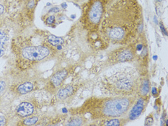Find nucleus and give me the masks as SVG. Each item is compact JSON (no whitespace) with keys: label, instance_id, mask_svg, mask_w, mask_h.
<instances>
[{"label":"nucleus","instance_id":"412c9836","mask_svg":"<svg viewBox=\"0 0 168 126\" xmlns=\"http://www.w3.org/2000/svg\"><path fill=\"white\" fill-rule=\"evenodd\" d=\"M6 125V119L3 115H0V126Z\"/></svg>","mask_w":168,"mask_h":126},{"label":"nucleus","instance_id":"4468645a","mask_svg":"<svg viewBox=\"0 0 168 126\" xmlns=\"http://www.w3.org/2000/svg\"><path fill=\"white\" fill-rule=\"evenodd\" d=\"M87 117L84 115V114H77L76 115H74L73 117H71L69 120L67 121V123H66V125H69V126H81V125H84L87 124Z\"/></svg>","mask_w":168,"mask_h":126},{"label":"nucleus","instance_id":"6ab92c4d","mask_svg":"<svg viewBox=\"0 0 168 126\" xmlns=\"http://www.w3.org/2000/svg\"><path fill=\"white\" fill-rule=\"evenodd\" d=\"M7 87V83L5 80H1L0 81V94H2Z\"/></svg>","mask_w":168,"mask_h":126},{"label":"nucleus","instance_id":"a878e982","mask_svg":"<svg viewBox=\"0 0 168 126\" xmlns=\"http://www.w3.org/2000/svg\"><path fill=\"white\" fill-rule=\"evenodd\" d=\"M159 2H161V1H162V0H159Z\"/></svg>","mask_w":168,"mask_h":126},{"label":"nucleus","instance_id":"20e7f679","mask_svg":"<svg viewBox=\"0 0 168 126\" xmlns=\"http://www.w3.org/2000/svg\"><path fill=\"white\" fill-rule=\"evenodd\" d=\"M108 0H90L85 13V23L93 31L99 29Z\"/></svg>","mask_w":168,"mask_h":126},{"label":"nucleus","instance_id":"393cba45","mask_svg":"<svg viewBox=\"0 0 168 126\" xmlns=\"http://www.w3.org/2000/svg\"><path fill=\"white\" fill-rule=\"evenodd\" d=\"M4 10H5V8L2 6V5H0V15H2L4 12Z\"/></svg>","mask_w":168,"mask_h":126},{"label":"nucleus","instance_id":"a211bd4d","mask_svg":"<svg viewBox=\"0 0 168 126\" xmlns=\"http://www.w3.org/2000/svg\"><path fill=\"white\" fill-rule=\"evenodd\" d=\"M154 123V118L153 115H152V113L149 114L147 117H146V120H145V125H153Z\"/></svg>","mask_w":168,"mask_h":126},{"label":"nucleus","instance_id":"f8f14e48","mask_svg":"<svg viewBox=\"0 0 168 126\" xmlns=\"http://www.w3.org/2000/svg\"><path fill=\"white\" fill-rule=\"evenodd\" d=\"M35 83L31 80L22 81L15 87V93L17 95H25L33 91L35 89Z\"/></svg>","mask_w":168,"mask_h":126},{"label":"nucleus","instance_id":"5701e85b","mask_svg":"<svg viewBox=\"0 0 168 126\" xmlns=\"http://www.w3.org/2000/svg\"><path fill=\"white\" fill-rule=\"evenodd\" d=\"M160 28H161V30H162V32L164 34H165V35H167V31H166V30H165V28H164V26H163V25H162V23L160 24Z\"/></svg>","mask_w":168,"mask_h":126},{"label":"nucleus","instance_id":"b1692460","mask_svg":"<svg viewBox=\"0 0 168 126\" xmlns=\"http://www.w3.org/2000/svg\"><path fill=\"white\" fill-rule=\"evenodd\" d=\"M50 12H59V9L58 7H53L52 9H51L49 10Z\"/></svg>","mask_w":168,"mask_h":126},{"label":"nucleus","instance_id":"6e6552de","mask_svg":"<svg viewBox=\"0 0 168 126\" xmlns=\"http://www.w3.org/2000/svg\"><path fill=\"white\" fill-rule=\"evenodd\" d=\"M149 100V96L146 97H138L136 98V101L134 102L132 107H131L130 110L128 112L127 117L129 121H132L141 116V114L143 113V112L145 110L146 105Z\"/></svg>","mask_w":168,"mask_h":126},{"label":"nucleus","instance_id":"dca6fc26","mask_svg":"<svg viewBox=\"0 0 168 126\" xmlns=\"http://www.w3.org/2000/svg\"><path fill=\"white\" fill-rule=\"evenodd\" d=\"M48 41L51 45H54V46L61 45L64 43V39H63L62 38L55 36V35H48Z\"/></svg>","mask_w":168,"mask_h":126},{"label":"nucleus","instance_id":"4be33fe9","mask_svg":"<svg viewBox=\"0 0 168 126\" xmlns=\"http://www.w3.org/2000/svg\"><path fill=\"white\" fill-rule=\"evenodd\" d=\"M54 20H55V17L54 16H50L48 19L46 20V22L48 24H53L54 22Z\"/></svg>","mask_w":168,"mask_h":126},{"label":"nucleus","instance_id":"423d86ee","mask_svg":"<svg viewBox=\"0 0 168 126\" xmlns=\"http://www.w3.org/2000/svg\"><path fill=\"white\" fill-rule=\"evenodd\" d=\"M54 50L46 45H25L18 51V56L28 61H40L48 58Z\"/></svg>","mask_w":168,"mask_h":126},{"label":"nucleus","instance_id":"9b49d317","mask_svg":"<svg viewBox=\"0 0 168 126\" xmlns=\"http://www.w3.org/2000/svg\"><path fill=\"white\" fill-rule=\"evenodd\" d=\"M98 122L97 123L93 124L95 125L99 126H122L125 125L129 122L127 117H112V118L102 119L99 120H95Z\"/></svg>","mask_w":168,"mask_h":126},{"label":"nucleus","instance_id":"1a4fd4ad","mask_svg":"<svg viewBox=\"0 0 168 126\" xmlns=\"http://www.w3.org/2000/svg\"><path fill=\"white\" fill-rule=\"evenodd\" d=\"M78 89L79 86L74 84H69L64 87L61 86L56 92V97L59 102H69L74 98Z\"/></svg>","mask_w":168,"mask_h":126},{"label":"nucleus","instance_id":"f257e3e1","mask_svg":"<svg viewBox=\"0 0 168 126\" xmlns=\"http://www.w3.org/2000/svg\"><path fill=\"white\" fill-rule=\"evenodd\" d=\"M141 7L137 0H113L106 7L100 33L110 43L129 45L141 31Z\"/></svg>","mask_w":168,"mask_h":126},{"label":"nucleus","instance_id":"39448f33","mask_svg":"<svg viewBox=\"0 0 168 126\" xmlns=\"http://www.w3.org/2000/svg\"><path fill=\"white\" fill-rule=\"evenodd\" d=\"M137 57V50L134 42L126 45H121L111 51L107 56L106 64L108 66L133 61Z\"/></svg>","mask_w":168,"mask_h":126},{"label":"nucleus","instance_id":"9d476101","mask_svg":"<svg viewBox=\"0 0 168 126\" xmlns=\"http://www.w3.org/2000/svg\"><path fill=\"white\" fill-rule=\"evenodd\" d=\"M35 111V105L33 102L29 101H24L16 107V114L20 118L31 117Z\"/></svg>","mask_w":168,"mask_h":126},{"label":"nucleus","instance_id":"ddd939ff","mask_svg":"<svg viewBox=\"0 0 168 126\" xmlns=\"http://www.w3.org/2000/svg\"><path fill=\"white\" fill-rule=\"evenodd\" d=\"M150 92V81L148 77H141L140 84L137 92L138 97H146Z\"/></svg>","mask_w":168,"mask_h":126},{"label":"nucleus","instance_id":"7ed1b4c3","mask_svg":"<svg viewBox=\"0 0 168 126\" xmlns=\"http://www.w3.org/2000/svg\"><path fill=\"white\" fill-rule=\"evenodd\" d=\"M141 77L133 66L118 68L102 80L101 89L110 97H132L137 95Z\"/></svg>","mask_w":168,"mask_h":126},{"label":"nucleus","instance_id":"aec40b11","mask_svg":"<svg viewBox=\"0 0 168 126\" xmlns=\"http://www.w3.org/2000/svg\"><path fill=\"white\" fill-rule=\"evenodd\" d=\"M35 4H36L35 0H29L28 3H27V7L29 9H33L35 6Z\"/></svg>","mask_w":168,"mask_h":126},{"label":"nucleus","instance_id":"f3484780","mask_svg":"<svg viewBox=\"0 0 168 126\" xmlns=\"http://www.w3.org/2000/svg\"><path fill=\"white\" fill-rule=\"evenodd\" d=\"M39 121V117L37 116H31V117L22 118V125H36Z\"/></svg>","mask_w":168,"mask_h":126},{"label":"nucleus","instance_id":"2eb2a0df","mask_svg":"<svg viewBox=\"0 0 168 126\" xmlns=\"http://www.w3.org/2000/svg\"><path fill=\"white\" fill-rule=\"evenodd\" d=\"M7 40L8 38L6 34L0 31V57H2L5 54Z\"/></svg>","mask_w":168,"mask_h":126},{"label":"nucleus","instance_id":"f03ea898","mask_svg":"<svg viewBox=\"0 0 168 126\" xmlns=\"http://www.w3.org/2000/svg\"><path fill=\"white\" fill-rule=\"evenodd\" d=\"M137 98L132 97H93L76 110V114H89L93 121L112 117H126Z\"/></svg>","mask_w":168,"mask_h":126},{"label":"nucleus","instance_id":"0eeeda50","mask_svg":"<svg viewBox=\"0 0 168 126\" xmlns=\"http://www.w3.org/2000/svg\"><path fill=\"white\" fill-rule=\"evenodd\" d=\"M69 75V70L67 68H61L56 71L51 77L46 86V89L51 93H56L57 90L62 86Z\"/></svg>","mask_w":168,"mask_h":126}]
</instances>
